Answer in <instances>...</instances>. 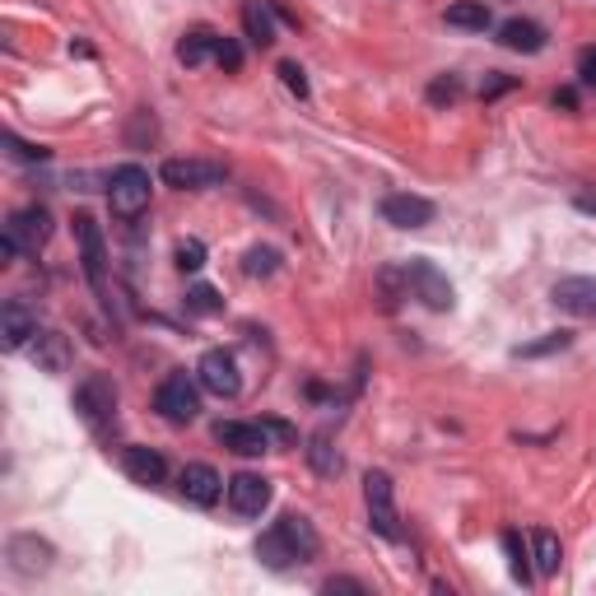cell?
<instances>
[{
    "label": "cell",
    "instance_id": "3",
    "mask_svg": "<svg viewBox=\"0 0 596 596\" xmlns=\"http://www.w3.org/2000/svg\"><path fill=\"white\" fill-rule=\"evenodd\" d=\"M149 191H154L149 168H140V163H122V168H112V177H108L112 215H117V219H140L149 210Z\"/></svg>",
    "mask_w": 596,
    "mask_h": 596
},
{
    "label": "cell",
    "instance_id": "9",
    "mask_svg": "<svg viewBox=\"0 0 596 596\" xmlns=\"http://www.w3.org/2000/svg\"><path fill=\"white\" fill-rule=\"evenodd\" d=\"M196 378H201V387L210 396H219V401H233V396L243 392V373H238V359H233L229 350H205L201 364H196Z\"/></svg>",
    "mask_w": 596,
    "mask_h": 596
},
{
    "label": "cell",
    "instance_id": "25",
    "mask_svg": "<svg viewBox=\"0 0 596 596\" xmlns=\"http://www.w3.org/2000/svg\"><path fill=\"white\" fill-rule=\"evenodd\" d=\"M303 452H308V466L322 475V480H336V475H340V452L331 447V438H326V434H312Z\"/></svg>",
    "mask_w": 596,
    "mask_h": 596
},
{
    "label": "cell",
    "instance_id": "21",
    "mask_svg": "<svg viewBox=\"0 0 596 596\" xmlns=\"http://www.w3.org/2000/svg\"><path fill=\"white\" fill-rule=\"evenodd\" d=\"M243 33L252 47H275V14L271 0H247L243 5Z\"/></svg>",
    "mask_w": 596,
    "mask_h": 596
},
{
    "label": "cell",
    "instance_id": "27",
    "mask_svg": "<svg viewBox=\"0 0 596 596\" xmlns=\"http://www.w3.org/2000/svg\"><path fill=\"white\" fill-rule=\"evenodd\" d=\"M573 345V331H550V336L531 340V345H517V359H545V354H559Z\"/></svg>",
    "mask_w": 596,
    "mask_h": 596
},
{
    "label": "cell",
    "instance_id": "37",
    "mask_svg": "<svg viewBox=\"0 0 596 596\" xmlns=\"http://www.w3.org/2000/svg\"><path fill=\"white\" fill-rule=\"evenodd\" d=\"M578 80L596 89V47H583V52H578Z\"/></svg>",
    "mask_w": 596,
    "mask_h": 596
},
{
    "label": "cell",
    "instance_id": "31",
    "mask_svg": "<svg viewBox=\"0 0 596 596\" xmlns=\"http://www.w3.org/2000/svg\"><path fill=\"white\" fill-rule=\"evenodd\" d=\"M177 266H182V271H201V266H205V243H201V238L177 243Z\"/></svg>",
    "mask_w": 596,
    "mask_h": 596
},
{
    "label": "cell",
    "instance_id": "12",
    "mask_svg": "<svg viewBox=\"0 0 596 596\" xmlns=\"http://www.w3.org/2000/svg\"><path fill=\"white\" fill-rule=\"evenodd\" d=\"M559 312H569L578 322H596V275H569L550 289Z\"/></svg>",
    "mask_w": 596,
    "mask_h": 596
},
{
    "label": "cell",
    "instance_id": "38",
    "mask_svg": "<svg viewBox=\"0 0 596 596\" xmlns=\"http://www.w3.org/2000/svg\"><path fill=\"white\" fill-rule=\"evenodd\" d=\"M322 592H331V596H336V592H354V596H364L368 587L359 583V578H326V583H322Z\"/></svg>",
    "mask_w": 596,
    "mask_h": 596
},
{
    "label": "cell",
    "instance_id": "29",
    "mask_svg": "<svg viewBox=\"0 0 596 596\" xmlns=\"http://www.w3.org/2000/svg\"><path fill=\"white\" fill-rule=\"evenodd\" d=\"M243 271H247V275H261V280H266V275L280 271V252H275V247H252V252L243 257Z\"/></svg>",
    "mask_w": 596,
    "mask_h": 596
},
{
    "label": "cell",
    "instance_id": "17",
    "mask_svg": "<svg viewBox=\"0 0 596 596\" xmlns=\"http://www.w3.org/2000/svg\"><path fill=\"white\" fill-rule=\"evenodd\" d=\"M5 559H10V569L19 573V578H38V573L52 569V545L38 541V536H10Z\"/></svg>",
    "mask_w": 596,
    "mask_h": 596
},
{
    "label": "cell",
    "instance_id": "4",
    "mask_svg": "<svg viewBox=\"0 0 596 596\" xmlns=\"http://www.w3.org/2000/svg\"><path fill=\"white\" fill-rule=\"evenodd\" d=\"M154 410H159L168 424H191L201 415V378L191 373H168L154 392Z\"/></svg>",
    "mask_w": 596,
    "mask_h": 596
},
{
    "label": "cell",
    "instance_id": "23",
    "mask_svg": "<svg viewBox=\"0 0 596 596\" xmlns=\"http://www.w3.org/2000/svg\"><path fill=\"white\" fill-rule=\"evenodd\" d=\"M531 559H536V573L541 578H555L559 564H564V550H559V536L555 531H531Z\"/></svg>",
    "mask_w": 596,
    "mask_h": 596
},
{
    "label": "cell",
    "instance_id": "13",
    "mask_svg": "<svg viewBox=\"0 0 596 596\" xmlns=\"http://www.w3.org/2000/svg\"><path fill=\"white\" fill-rule=\"evenodd\" d=\"M434 201L429 196H415V191H392L387 201H382V219L392 224V229H424V224H434Z\"/></svg>",
    "mask_w": 596,
    "mask_h": 596
},
{
    "label": "cell",
    "instance_id": "7",
    "mask_svg": "<svg viewBox=\"0 0 596 596\" xmlns=\"http://www.w3.org/2000/svg\"><path fill=\"white\" fill-rule=\"evenodd\" d=\"M75 410L89 429H108L112 415H117V387H112L108 373H89V378L75 387Z\"/></svg>",
    "mask_w": 596,
    "mask_h": 596
},
{
    "label": "cell",
    "instance_id": "34",
    "mask_svg": "<svg viewBox=\"0 0 596 596\" xmlns=\"http://www.w3.org/2000/svg\"><path fill=\"white\" fill-rule=\"evenodd\" d=\"M215 61H219L224 70H243V47H238L233 38H224V33H219V42H215Z\"/></svg>",
    "mask_w": 596,
    "mask_h": 596
},
{
    "label": "cell",
    "instance_id": "2",
    "mask_svg": "<svg viewBox=\"0 0 596 596\" xmlns=\"http://www.w3.org/2000/svg\"><path fill=\"white\" fill-rule=\"evenodd\" d=\"M47 243H52V215H47L42 205L14 210V215L5 219V233H0L5 257H38Z\"/></svg>",
    "mask_w": 596,
    "mask_h": 596
},
{
    "label": "cell",
    "instance_id": "33",
    "mask_svg": "<svg viewBox=\"0 0 596 596\" xmlns=\"http://www.w3.org/2000/svg\"><path fill=\"white\" fill-rule=\"evenodd\" d=\"M5 145H10V154H14L19 163H42L47 154H52L47 145H28V140H19V136H5Z\"/></svg>",
    "mask_w": 596,
    "mask_h": 596
},
{
    "label": "cell",
    "instance_id": "8",
    "mask_svg": "<svg viewBox=\"0 0 596 596\" xmlns=\"http://www.w3.org/2000/svg\"><path fill=\"white\" fill-rule=\"evenodd\" d=\"M406 289L420 298L424 308H434V312H452V303H457V294H452V280L438 271L434 261H424V257L406 261Z\"/></svg>",
    "mask_w": 596,
    "mask_h": 596
},
{
    "label": "cell",
    "instance_id": "28",
    "mask_svg": "<svg viewBox=\"0 0 596 596\" xmlns=\"http://www.w3.org/2000/svg\"><path fill=\"white\" fill-rule=\"evenodd\" d=\"M187 312H196V317H215V312H224V298H219L215 285H191L187 289Z\"/></svg>",
    "mask_w": 596,
    "mask_h": 596
},
{
    "label": "cell",
    "instance_id": "39",
    "mask_svg": "<svg viewBox=\"0 0 596 596\" xmlns=\"http://www.w3.org/2000/svg\"><path fill=\"white\" fill-rule=\"evenodd\" d=\"M555 108H578V94H573V89H559V94H555Z\"/></svg>",
    "mask_w": 596,
    "mask_h": 596
},
{
    "label": "cell",
    "instance_id": "11",
    "mask_svg": "<svg viewBox=\"0 0 596 596\" xmlns=\"http://www.w3.org/2000/svg\"><path fill=\"white\" fill-rule=\"evenodd\" d=\"M177 489H182V499L196 503V508H215L219 494H224V475L215 471V466H205V461H187L182 466V475H177Z\"/></svg>",
    "mask_w": 596,
    "mask_h": 596
},
{
    "label": "cell",
    "instance_id": "30",
    "mask_svg": "<svg viewBox=\"0 0 596 596\" xmlns=\"http://www.w3.org/2000/svg\"><path fill=\"white\" fill-rule=\"evenodd\" d=\"M457 98H461V80H457V75H438V80L429 84V103H434V108L457 103Z\"/></svg>",
    "mask_w": 596,
    "mask_h": 596
},
{
    "label": "cell",
    "instance_id": "10",
    "mask_svg": "<svg viewBox=\"0 0 596 596\" xmlns=\"http://www.w3.org/2000/svg\"><path fill=\"white\" fill-rule=\"evenodd\" d=\"M159 177L177 191H205V187H219L224 182V163H210V159H168L159 168Z\"/></svg>",
    "mask_w": 596,
    "mask_h": 596
},
{
    "label": "cell",
    "instance_id": "14",
    "mask_svg": "<svg viewBox=\"0 0 596 596\" xmlns=\"http://www.w3.org/2000/svg\"><path fill=\"white\" fill-rule=\"evenodd\" d=\"M215 438L229 452L238 457H261V452H271V434H266V424H252V420H219L215 424Z\"/></svg>",
    "mask_w": 596,
    "mask_h": 596
},
{
    "label": "cell",
    "instance_id": "19",
    "mask_svg": "<svg viewBox=\"0 0 596 596\" xmlns=\"http://www.w3.org/2000/svg\"><path fill=\"white\" fill-rule=\"evenodd\" d=\"M122 471L136 480V485H163V475H168V461H163V452H154V447H126L122 452Z\"/></svg>",
    "mask_w": 596,
    "mask_h": 596
},
{
    "label": "cell",
    "instance_id": "20",
    "mask_svg": "<svg viewBox=\"0 0 596 596\" xmlns=\"http://www.w3.org/2000/svg\"><path fill=\"white\" fill-rule=\"evenodd\" d=\"M499 42L508 52H522V56H536L545 52V28L536 19H503L499 24Z\"/></svg>",
    "mask_w": 596,
    "mask_h": 596
},
{
    "label": "cell",
    "instance_id": "22",
    "mask_svg": "<svg viewBox=\"0 0 596 596\" xmlns=\"http://www.w3.org/2000/svg\"><path fill=\"white\" fill-rule=\"evenodd\" d=\"M215 42H219L215 28H191V33H182V42H177V61H182V66L215 61Z\"/></svg>",
    "mask_w": 596,
    "mask_h": 596
},
{
    "label": "cell",
    "instance_id": "36",
    "mask_svg": "<svg viewBox=\"0 0 596 596\" xmlns=\"http://www.w3.org/2000/svg\"><path fill=\"white\" fill-rule=\"evenodd\" d=\"M261 424H266L271 443H280V447H294V443H298V429H294V424H285V420H261Z\"/></svg>",
    "mask_w": 596,
    "mask_h": 596
},
{
    "label": "cell",
    "instance_id": "18",
    "mask_svg": "<svg viewBox=\"0 0 596 596\" xmlns=\"http://www.w3.org/2000/svg\"><path fill=\"white\" fill-rule=\"evenodd\" d=\"M28 354L42 373H66L70 368V340L61 331H47V326H38V336L28 340Z\"/></svg>",
    "mask_w": 596,
    "mask_h": 596
},
{
    "label": "cell",
    "instance_id": "16",
    "mask_svg": "<svg viewBox=\"0 0 596 596\" xmlns=\"http://www.w3.org/2000/svg\"><path fill=\"white\" fill-rule=\"evenodd\" d=\"M38 336V312L28 308L24 298H10L0 308V345L5 350H28V340Z\"/></svg>",
    "mask_w": 596,
    "mask_h": 596
},
{
    "label": "cell",
    "instance_id": "26",
    "mask_svg": "<svg viewBox=\"0 0 596 596\" xmlns=\"http://www.w3.org/2000/svg\"><path fill=\"white\" fill-rule=\"evenodd\" d=\"M503 550H508V569H513V578L522 587H531V578H536V573H531V564H527V545H522V536H517V531H503Z\"/></svg>",
    "mask_w": 596,
    "mask_h": 596
},
{
    "label": "cell",
    "instance_id": "15",
    "mask_svg": "<svg viewBox=\"0 0 596 596\" xmlns=\"http://www.w3.org/2000/svg\"><path fill=\"white\" fill-rule=\"evenodd\" d=\"M229 508L238 517H261L271 508V480H261L252 471H238L229 480Z\"/></svg>",
    "mask_w": 596,
    "mask_h": 596
},
{
    "label": "cell",
    "instance_id": "32",
    "mask_svg": "<svg viewBox=\"0 0 596 596\" xmlns=\"http://www.w3.org/2000/svg\"><path fill=\"white\" fill-rule=\"evenodd\" d=\"M508 89H517V75H503V70H489L485 80H480V98H499V94H508Z\"/></svg>",
    "mask_w": 596,
    "mask_h": 596
},
{
    "label": "cell",
    "instance_id": "1",
    "mask_svg": "<svg viewBox=\"0 0 596 596\" xmlns=\"http://www.w3.org/2000/svg\"><path fill=\"white\" fill-rule=\"evenodd\" d=\"M322 555V536L312 531V522L303 513H285L271 531L257 536V559L266 569H289V564H308Z\"/></svg>",
    "mask_w": 596,
    "mask_h": 596
},
{
    "label": "cell",
    "instance_id": "5",
    "mask_svg": "<svg viewBox=\"0 0 596 596\" xmlns=\"http://www.w3.org/2000/svg\"><path fill=\"white\" fill-rule=\"evenodd\" d=\"M75 238H80V271H84V280H89V289H94L103 303H112L108 298V243H103L98 219L75 215Z\"/></svg>",
    "mask_w": 596,
    "mask_h": 596
},
{
    "label": "cell",
    "instance_id": "24",
    "mask_svg": "<svg viewBox=\"0 0 596 596\" xmlns=\"http://www.w3.org/2000/svg\"><path fill=\"white\" fill-rule=\"evenodd\" d=\"M443 19L452 28H471V33H485V28L494 24V14H489L485 0H457V5H447Z\"/></svg>",
    "mask_w": 596,
    "mask_h": 596
},
{
    "label": "cell",
    "instance_id": "35",
    "mask_svg": "<svg viewBox=\"0 0 596 596\" xmlns=\"http://www.w3.org/2000/svg\"><path fill=\"white\" fill-rule=\"evenodd\" d=\"M280 80H285L289 94L308 98V75H303V66H294V61H280Z\"/></svg>",
    "mask_w": 596,
    "mask_h": 596
},
{
    "label": "cell",
    "instance_id": "6",
    "mask_svg": "<svg viewBox=\"0 0 596 596\" xmlns=\"http://www.w3.org/2000/svg\"><path fill=\"white\" fill-rule=\"evenodd\" d=\"M364 499H368V527L378 531L382 541H401V513H396V494H392V475L387 471H368L364 475Z\"/></svg>",
    "mask_w": 596,
    "mask_h": 596
}]
</instances>
